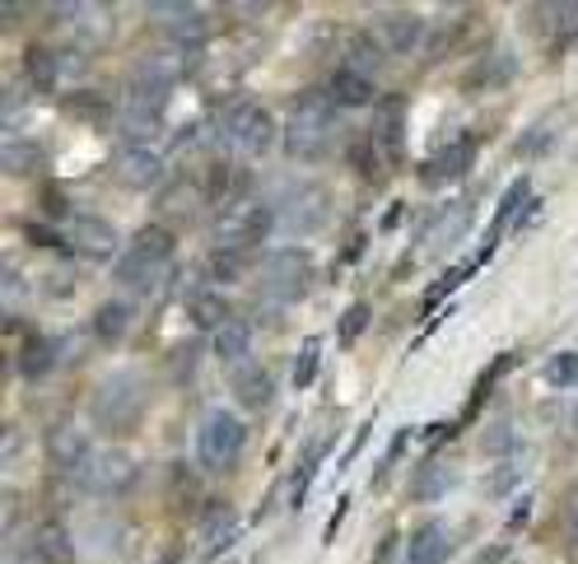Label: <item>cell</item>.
Instances as JSON below:
<instances>
[{
    "instance_id": "cell-38",
    "label": "cell",
    "mask_w": 578,
    "mask_h": 564,
    "mask_svg": "<svg viewBox=\"0 0 578 564\" xmlns=\"http://www.w3.org/2000/svg\"><path fill=\"white\" fill-rule=\"evenodd\" d=\"M481 449H486L490 457H509V453H517V449H523V434H517L513 424H494V430H486Z\"/></svg>"
},
{
    "instance_id": "cell-43",
    "label": "cell",
    "mask_w": 578,
    "mask_h": 564,
    "mask_svg": "<svg viewBox=\"0 0 578 564\" xmlns=\"http://www.w3.org/2000/svg\"><path fill=\"white\" fill-rule=\"evenodd\" d=\"M517 150H523L527 159H532V154H546V150H550V141H546V126H536V131H527V141L517 145Z\"/></svg>"
},
{
    "instance_id": "cell-4",
    "label": "cell",
    "mask_w": 578,
    "mask_h": 564,
    "mask_svg": "<svg viewBox=\"0 0 578 564\" xmlns=\"http://www.w3.org/2000/svg\"><path fill=\"white\" fill-rule=\"evenodd\" d=\"M94 420L103 424L108 434H127L135 420L145 416V387L135 374H112L108 383H98V392L89 401Z\"/></svg>"
},
{
    "instance_id": "cell-5",
    "label": "cell",
    "mask_w": 578,
    "mask_h": 564,
    "mask_svg": "<svg viewBox=\"0 0 578 564\" xmlns=\"http://www.w3.org/2000/svg\"><path fill=\"white\" fill-rule=\"evenodd\" d=\"M243 443H248L243 420L233 411H210L201 420V430H196V462H201L206 472H229V466L243 457Z\"/></svg>"
},
{
    "instance_id": "cell-23",
    "label": "cell",
    "mask_w": 578,
    "mask_h": 564,
    "mask_svg": "<svg viewBox=\"0 0 578 564\" xmlns=\"http://www.w3.org/2000/svg\"><path fill=\"white\" fill-rule=\"evenodd\" d=\"M457 485V466L452 462H429L421 476H415V485H411V499H421V504H429V499H444L448 490Z\"/></svg>"
},
{
    "instance_id": "cell-12",
    "label": "cell",
    "mask_w": 578,
    "mask_h": 564,
    "mask_svg": "<svg viewBox=\"0 0 578 564\" xmlns=\"http://www.w3.org/2000/svg\"><path fill=\"white\" fill-rule=\"evenodd\" d=\"M471 159H476V135H457V141H448V145L421 168V178H425L429 187L457 183V178H467V173H471Z\"/></svg>"
},
{
    "instance_id": "cell-7",
    "label": "cell",
    "mask_w": 578,
    "mask_h": 564,
    "mask_svg": "<svg viewBox=\"0 0 578 564\" xmlns=\"http://www.w3.org/2000/svg\"><path fill=\"white\" fill-rule=\"evenodd\" d=\"M257 280H262L266 295H281V299H298L313 280V257L304 247H275L257 262Z\"/></svg>"
},
{
    "instance_id": "cell-9",
    "label": "cell",
    "mask_w": 578,
    "mask_h": 564,
    "mask_svg": "<svg viewBox=\"0 0 578 564\" xmlns=\"http://www.w3.org/2000/svg\"><path fill=\"white\" fill-rule=\"evenodd\" d=\"M271 229H275V210L271 206H243V210H233V215L219 220L215 239H219V247H238V252H243L257 239H266Z\"/></svg>"
},
{
    "instance_id": "cell-26",
    "label": "cell",
    "mask_w": 578,
    "mask_h": 564,
    "mask_svg": "<svg viewBox=\"0 0 578 564\" xmlns=\"http://www.w3.org/2000/svg\"><path fill=\"white\" fill-rule=\"evenodd\" d=\"M47 457H52L56 466H66V472H75V466L89 457V439L79 434V430H52V439H47Z\"/></svg>"
},
{
    "instance_id": "cell-37",
    "label": "cell",
    "mask_w": 578,
    "mask_h": 564,
    "mask_svg": "<svg viewBox=\"0 0 578 564\" xmlns=\"http://www.w3.org/2000/svg\"><path fill=\"white\" fill-rule=\"evenodd\" d=\"M542 378L550 383V387H574L578 383V350H560L546 368H542Z\"/></svg>"
},
{
    "instance_id": "cell-45",
    "label": "cell",
    "mask_w": 578,
    "mask_h": 564,
    "mask_svg": "<svg viewBox=\"0 0 578 564\" xmlns=\"http://www.w3.org/2000/svg\"><path fill=\"white\" fill-rule=\"evenodd\" d=\"M569 518H574V537H578V499H574V513Z\"/></svg>"
},
{
    "instance_id": "cell-16",
    "label": "cell",
    "mask_w": 578,
    "mask_h": 564,
    "mask_svg": "<svg viewBox=\"0 0 578 564\" xmlns=\"http://www.w3.org/2000/svg\"><path fill=\"white\" fill-rule=\"evenodd\" d=\"M448 555H452V537L444 522H425L406 541V564H448Z\"/></svg>"
},
{
    "instance_id": "cell-21",
    "label": "cell",
    "mask_w": 578,
    "mask_h": 564,
    "mask_svg": "<svg viewBox=\"0 0 578 564\" xmlns=\"http://www.w3.org/2000/svg\"><path fill=\"white\" fill-rule=\"evenodd\" d=\"M233 397L248 406V411H266V406L275 401V378L266 374V368H248V374L233 378Z\"/></svg>"
},
{
    "instance_id": "cell-3",
    "label": "cell",
    "mask_w": 578,
    "mask_h": 564,
    "mask_svg": "<svg viewBox=\"0 0 578 564\" xmlns=\"http://www.w3.org/2000/svg\"><path fill=\"white\" fill-rule=\"evenodd\" d=\"M135 457L122 453V449H103V453H89L85 462L75 466V472L66 476L70 480V490L75 495H94V499H112V495H122L135 485Z\"/></svg>"
},
{
    "instance_id": "cell-28",
    "label": "cell",
    "mask_w": 578,
    "mask_h": 564,
    "mask_svg": "<svg viewBox=\"0 0 578 564\" xmlns=\"http://www.w3.org/2000/svg\"><path fill=\"white\" fill-rule=\"evenodd\" d=\"M173 233L164 224H145V229H135V239H131V252H141V257L159 262V266H168L173 262Z\"/></svg>"
},
{
    "instance_id": "cell-6",
    "label": "cell",
    "mask_w": 578,
    "mask_h": 564,
    "mask_svg": "<svg viewBox=\"0 0 578 564\" xmlns=\"http://www.w3.org/2000/svg\"><path fill=\"white\" fill-rule=\"evenodd\" d=\"M219 135H225V145H233L238 154L262 159V154L275 145V117L257 103H229L219 112Z\"/></svg>"
},
{
    "instance_id": "cell-8",
    "label": "cell",
    "mask_w": 578,
    "mask_h": 564,
    "mask_svg": "<svg viewBox=\"0 0 578 564\" xmlns=\"http://www.w3.org/2000/svg\"><path fill=\"white\" fill-rule=\"evenodd\" d=\"M112 173L122 187L150 191V187L164 183V159H159V150H150V145H122L112 154Z\"/></svg>"
},
{
    "instance_id": "cell-15",
    "label": "cell",
    "mask_w": 578,
    "mask_h": 564,
    "mask_svg": "<svg viewBox=\"0 0 578 564\" xmlns=\"http://www.w3.org/2000/svg\"><path fill=\"white\" fill-rule=\"evenodd\" d=\"M70 243H75V252H85V257L108 262L117 252V233H112L108 220H98V215H75L70 220Z\"/></svg>"
},
{
    "instance_id": "cell-34",
    "label": "cell",
    "mask_w": 578,
    "mask_h": 564,
    "mask_svg": "<svg viewBox=\"0 0 578 564\" xmlns=\"http://www.w3.org/2000/svg\"><path fill=\"white\" fill-rule=\"evenodd\" d=\"M346 66H350V70H360V75H369V80H373L378 66H383V47L369 43V37H355L350 52H346Z\"/></svg>"
},
{
    "instance_id": "cell-24",
    "label": "cell",
    "mask_w": 578,
    "mask_h": 564,
    "mask_svg": "<svg viewBox=\"0 0 578 564\" xmlns=\"http://www.w3.org/2000/svg\"><path fill=\"white\" fill-rule=\"evenodd\" d=\"M24 70H29V85H37V89H56V85L66 80L62 52H47V47H33L24 56Z\"/></svg>"
},
{
    "instance_id": "cell-42",
    "label": "cell",
    "mask_w": 578,
    "mask_h": 564,
    "mask_svg": "<svg viewBox=\"0 0 578 564\" xmlns=\"http://www.w3.org/2000/svg\"><path fill=\"white\" fill-rule=\"evenodd\" d=\"M192 360H196V345H183V350H173V374H177V378H192V368H196Z\"/></svg>"
},
{
    "instance_id": "cell-41",
    "label": "cell",
    "mask_w": 578,
    "mask_h": 564,
    "mask_svg": "<svg viewBox=\"0 0 578 564\" xmlns=\"http://www.w3.org/2000/svg\"><path fill=\"white\" fill-rule=\"evenodd\" d=\"M317 341H304V355H298V364H294V387H308L313 378H317Z\"/></svg>"
},
{
    "instance_id": "cell-29",
    "label": "cell",
    "mask_w": 578,
    "mask_h": 564,
    "mask_svg": "<svg viewBox=\"0 0 578 564\" xmlns=\"http://www.w3.org/2000/svg\"><path fill=\"white\" fill-rule=\"evenodd\" d=\"M517 75V62L509 52H494L490 62H481V70H471L467 75V89H494V85H509Z\"/></svg>"
},
{
    "instance_id": "cell-11",
    "label": "cell",
    "mask_w": 578,
    "mask_h": 564,
    "mask_svg": "<svg viewBox=\"0 0 578 564\" xmlns=\"http://www.w3.org/2000/svg\"><path fill=\"white\" fill-rule=\"evenodd\" d=\"M373 33H378V47H388V52H396V56H406V52L421 47V37H425V19L415 14V10H383V14H378V24H373Z\"/></svg>"
},
{
    "instance_id": "cell-14",
    "label": "cell",
    "mask_w": 578,
    "mask_h": 564,
    "mask_svg": "<svg viewBox=\"0 0 578 564\" xmlns=\"http://www.w3.org/2000/svg\"><path fill=\"white\" fill-rule=\"evenodd\" d=\"M52 14L70 19V33L85 47H98V43H108L112 37V10H103V5H56Z\"/></svg>"
},
{
    "instance_id": "cell-19",
    "label": "cell",
    "mask_w": 578,
    "mask_h": 564,
    "mask_svg": "<svg viewBox=\"0 0 578 564\" xmlns=\"http://www.w3.org/2000/svg\"><path fill=\"white\" fill-rule=\"evenodd\" d=\"M327 93H331L336 108H369V103H378L373 99V80H369V75H360V70H350V66H341L331 75Z\"/></svg>"
},
{
    "instance_id": "cell-47",
    "label": "cell",
    "mask_w": 578,
    "mask_h": 564,
    "mask_svg": "<svg viewBox=\"0 0 578 564\" xmlns=\"http://www.w3.org/2000/svg\"><path fill=\"white\" fill-rule=\"evenodd\" d=\"M574 430H578V411H574Z\"/></svg>"
},
{
    "instance_id": "cell-30",
    "label": "cell",
    "mask_w": 578,
    "mask_h": 564,
    "mask_svg": "<svg viewBox=\"0 0 578 564\" xmlns=\"http://www.w3.org/2000/svg\"><path fill=\"white\" fill-rule=\"evenodd\" d=\"M56 360H62V350H56V341H29V350L19 355V374L24 378H47Z\"/></svg>"
},
{
    "instance_id": "cell-2",
    "label": "cell",
    "mask_w": 578,
    "mask_h": 564,
    "mask_svg": "<svg viewBox=\"0 0 578 564\" xmlns=\"http://www.w3.org/2000/svg\"><path fill=\"white\" fill-rule=\"evenodd\" d=\"M275 210V229L290 233V239H304V233L327 229L331 220V191L317 183H290L281 197L271 201Z\"/></svg>"
},
{
    "instance_id": "cell-27",
    "label": "cell",
    "mask_w": 578,
    "mask_h": 564,
    "mask_svg": "<svg viewBox=\"0 0 578 564\" xmlns=\"http://www.w3.org/2000/svg\"><path fill=\"white\" fill-rule=\"evenodd\" d=\"M215 355H219V364H243L252 355V327H243V322L219 327V332H215Z\"/></svg>"
},
{
    "instance_id": "cell-35",
    "label": "cell",
    "mask_w": 578,
    "mask_h": 564,
    "mask_svg": "<svg viewBox=\"0 0 578 564\" xmlns=\"http://www.w3.org/2000/svg\"><path fill=\"white\" fill-rule=\"evenodd\" d=\"M517 485H523V466H517V462H500V466H494V472L486 476L481 490H486L490 499H504V495L517 490Z\"/></svg>"
},
{
    "instance_id": "cell-32",
    "label": "cell",
    "mask_w": 578,
    "mask_h": 564,
    "mask_svg": "<svg viewBox=\"0 0 578 564\" xmlns=\"http://www.w3.org/2000/svg\"><path fill=\"white\" fill-rule=\"evenodd\" d=\"M127 327H131V308L127 303H103L94 313V336L98 341H122Z\"/></svg>"
},
{
    "instance_id": "cell-22",
    "label": "cell",
    "mask_w": 578,
    "mask_h": 564,
    "mask_svg": "<svg viewBox=\"0 0 578 564\" xmlns=\"http://www.w3.org/2000/svg\"><path fill=\"white\" fill-rule=\"evenodd\" d=\"M536 215V201H532V183L527 178H517L509 191H504V201H500V210H494V233H500L504 224H523V220H532Z\"/></svg>"
},
{
    "instance_id": "cell-44",
    "label": "cell",
    "mask_w": 578,
    "mask_h": 564,
    "mask_svg": "<svg viewBox=\"0 0 578 564\" xmlns=\"http://www.w3.org/2000/svg\"><path fill=\"white\" fill-rule=\"evenodd\" d=\"M350 509V499H341V504H336V513H331V522H327V532H323V541H331L336 532H341V513Z\"/></svg>"
},
{
    "instance_id": "cell-33",
    "label": "cell",
    "mask_w": 578,
    "mask_h": 564,
    "mask_svg": "<svg viewBox=\"0 0 578 564\" xmlns=\"http://www.w3.org/2000/svg\"><path fill=\"white\" fill-rule=\"evenodd\" d=\"M238 532V522H233V509L229 504H210V513H206V546L219 551V546H229Z\"/></svg>"
},
{
    "instance_id": "cell-10",
    "label": "cell",
    "mask_w": 578,
    "mask_h": 564,
    "mask_svg": "<svg viewBox=\"0 0 578 564\" xmlns=\"http://www.w3.org/2000/svg\"><path fill=\"white\" fill-rule=\"evenodd\" d=\"M150 19L168 33L173 47H196L210 33V19L201 5H150Z\"/></svg>"
},
{
    "instance_id": "cell-31",
    "label": "cell",
    "mask_w": 578,
    "mask_h": 564,
    "mask_svg": "<svg viewBox=\"0 0 578 564\" xmlns=\"http://www.w3.org/2000/svg\"><path fill=\"white\" fill-rule=\"evenodd\" d=\"M117 126H122V135H127L131 145H141L145 135H154L159 126H164V117L150 112V108H127L122 103V112H117Z\"/></svg>"
},
{
    "instance_id": "cell-17",
    "label": "cell",
    "mask_w": 578,
    "mask_h": 564,
    "mask_svg": "<svg viewBox=\"0 0 578 564\" xmlns=\"http://www.w3.org/2000/svg\"><path fill=\"white\" fill-rule=\"evenodd\" d=\"M168 266H159V262H150V257H141V252H122V257L112 262V280L122 285V289H135V295H145V289H154L159 285V276H164Z\"/></svg>"
},
{
    "instance_id": "cell-25",
    "label": "cell",
    "mask_w": 578,
    "mask_h": 564,
    "mask_svg": "<svg viewBox=\"0 0 578 564\" xmlns=\"http://www.w3.org/2000/svg\"><path fill=\"white\" fill-rule=\"evenodd\" d=\"M187 313H192V327H201V332H219V327H229V303L219 299V289H201V295H192Z\"/></svg>"
},
{
    "instance_id": "cell-40",
    "label": "cell",
    "mask_w": 578,
    "mask_h": 564,
    "mask_svg": "<svg viewBox=\"0 0 578 564\" xmlns=\"http://www.w3.org/2000/svg\"><path fill=\"white\" fill-rule=\"evenodd\" d=\"M369 303H350L346 308V313H341V345H355V341H360L364 336V327H369Z\"/></svg>"
},
{
    "instance_id": "cell-20",
    "label": "cell",
    "mask_w": 578,
    "mask_h": 564,
    "mask_svg": "<svg viewBox=\"0 0 578 564\" xmlns=\"http://www.w3.org/2000/svg\"><path fill=\"white\" fill-rule=\"evenodd\" d=\"M33 555L43 564H70L75 560V541L62 522H43V528L33 532Z\"/></svg>"
},
{
    "instance_id": "cell-18",
    "label": "cell",
    "mask_w": 578,
    "mask_h": 564,
    "mask_svg": "<svg viewBox=\"0 0 578 564\" xmlns=\"http://www.w3.org/2000/svg\"><path fill=\"white\" fill-rule=\"evenodd\" d=\"M406 135V99H396V93H388V99L373 103V141L383 150H396Z\"/></svg>"
},
{
    "instance_id": "cell-36",
    "label": "cell",
    "mask_w": 578,
    "mask_h": 564,
    "mask_svg": "<svg viewBox=\"0 0 578 564\" xmlns=\"http://www.w3.org/2000/svg\"><path fill=\"white\" fill-rule=\"evenodd\" d=\"M37 164H43V150H37L33 141H6V173H33Z\"/></svg>"
},
{
    "instance_id": "cell-46",
    "label": "cell",
    "mask_w": 578,
    "mask_h": 564,
    "mask_svg": "<svg viewBox=\"0 0 578 564\" xmlns=\"http://www.w3.org/2000/svg\"><path fill=\"white\" fill-rule=\"evenodd\" d=\"M154 564H177V560H173V555H164V560H154Z\"/></svg>"
},
{
    "instance_id": "cell-13",
    "label": "cell",
    "mask_w": 578,
    "mask_h": 564,
    "mask_svg": "<svg viewBox=\"0 0 578 564\" xmlns=\"http://www.w3.org/2000/svg\"><path fill=\"white\" fill-rule=\"evenodd\" d=\"M471 197H462V201H452L448 210H438L434 215V224L425 229V247L429 252H452L457 243H462V233L471 229Z\"/></svg>"
},
{
    "instance_id": "cell-39",
    "label": "cell",
    "mask_w": 578,
    "mask_h": 564,
    "mask_svg": "<svg viewBox=\"0 0 578 564\" xmlns=\"http://www.w3.org/2000/svg\"><path fill=\"white\" fill-rule=\"evenodd\" d=\"M243 270H248V257L238 247H219L210 257V276L215 280H233V276H243Z\"/></svg>"
},
{
    "instance_id": "cell-1",
    "label": "cell",
    "mask_w": 578,
    "mask_h": 564,
    "mask_svg": "<svg viewBox=\"0 0 578 564\" xmlns=\"http://www.w3.org/2000/svg\"><path fill=\"white\" fill-rule=\"evenodd\" d=\"M331 135H336V103L331 93H304L290 112V126H285V150L290 159H304L317 164L331 154Z\"/></svg>"
}]
</instances>
